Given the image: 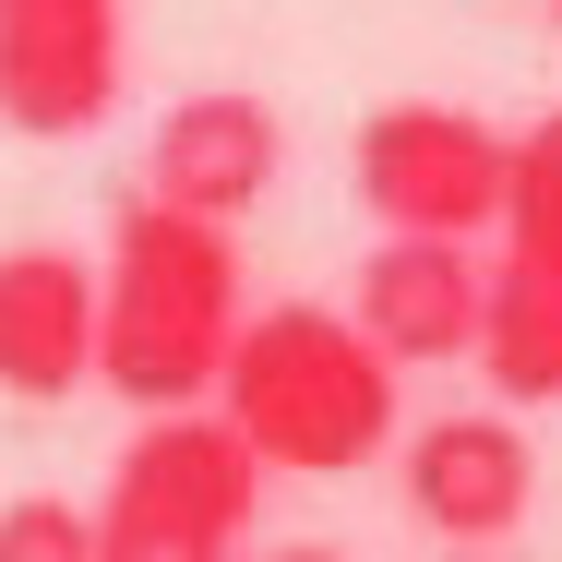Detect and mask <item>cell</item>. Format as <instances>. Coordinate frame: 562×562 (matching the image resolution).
Returning a JSON list of instances; mask_svg holds the SVG:
<instances>
[{"instance_id":"11","label":"cell","mask_w":562,"mask_h":562,"mask_svg":"<svg viewBox=\"0 0 562 562\" xmlns=\"http://www.w3.org/2000/svg\"><path fill=\"white\" fill-rule=\"evenodd\" d=\"M491 227H503L515 263H562V109L503 132V204H491Z\"/></svg>"},{"instance_id":"13","label":"cell","mask_w":562,"mask_h":562,"mask_svg":"<svg viewBox=\"0 0 562 562\" xmlns=\"http://www.w3.org/2000/svg\"><path fill=\"white\" fill-rule=\"evenodd\" d=\"M263 562H347V551H312V539H300V551H263Z\"/></svg>"},{"instance_id":"2","label":"cell","mask_w":562,"mask_h":562,"mask_svg":"<svg viewBox=\"0 0 562 562\" xmlns=\"http://www.w3.org/2000/svg\"><path fill=\"white\" fill-rule=\"evenodd\" d=\"M216 419L276 479H359L371 454L395 443V371L359 347L347 312L276 300V312H239V336H227Z\"/></svg>"},{"instance_id":"12","label":"cell","mask_w":562,"mask_h":562,"mask_svg":"<svg viewBox=\"0 0 562 562\" xmlns=\"http://www.w3.org/2000/svg\"><path fill=\"white\" fill-rule=\"evenodd\" d=\"M0 562H97V527L72 503H0Z\"/></svg>"},{"instance_id":"6","label":"cell","mask_w":562,"mask_h":562,"mask_svg":"<svg viewBox=\"0 0 562 562\" xmlns=\"http://www.w3.org/2000/svg\"><path fill=\"white\" fill-rule=\"evenodd\" d=\"M527 491H539V454L515 431V407H454L407 443V515L443 551H503L527 527Z\"/></svg>"},{"instance_id":"3","label":"cell","mask_w":562,"mask_h":562,"mask_svg":"<svg viewBox=\"0 0 562 562\" xmlns=\"http://www.w3.org/2000/svg\"><path fill=\"white\" fill-rule=\"evenodd\" d=\"M263 515V467L216 407H156L109 467V503L85 515L97 562H239Z\"/></svg>"},{"instance_id":"8","label":"cell","mask_w":562,"mask_h":562,"mask_svg":"<svg viewBox=\"0 0 562 562\" xmlns=\"http://www.w3.org/2000/svg\"><path fill=\"white\" fill-rule=\"evenodd\" d=\"M479 251L467 239H383L371 263H359V347L383 359V371H431V359H467L479 347Z\"/></svg>"},{"instance_id":"1","label":"cell","mask_w":562,"mask_h":562,"mask_svg":"<svg viewBox=\"0 0 562 562\" xmlns=\"http://www.w3.org/2000/svg\"><path fill=\"white\" fill-rule=\"evenodd\" d=\"M239 312H251V288H239L227 227L180 216L156 192L109 216V263H97V383L109 395H132L144 419L156 407H204Z\"/></svg>"},{"instance_id":"7","label":"cell","mask_w":562,"mask_h":562,"mask_svg":"<svg viewBox=\"0 0 562 562\" xmlns=\"http://www.w3.org/2000/svg\"><path fill=\"white\" fill-rule=\"evenodd\" d=\"M276 168H288V120L263 109V97H239V85L180 97V109L156 120V156H144L156 204H180V216H204V227H239L276 192Z\"/></svg>"},{"instance_id":"14","label":"cell","mask_w":562,"mask_h":562,"mask_svg":"<svg viewBox=\"0 0 562 562\" xmlns=\"http://www.w3.org/2000/svg\"><path fill=\"white\" fill-rule=\"evenodd\" d=\"M443 562H503V551H443Z\"/></svg>"},{"instance_id":"9","label":"cell","mask_w":562,"mask_h":562,"mask_svg":"<svg viewBox=\"0 0 562 562\" xmlns=\"http://www.w3.org/2000/svg\"><path fill=\"white\" fill-rule=\"evenodd\" d=\"M97 371V263L72 251H0V395L48 407Z\"/></svg>"},{"instance_id":"4","label":"cell","mask_w":562,"mask_h":562,"mask_svg":"<svg viewBox=\"0 0 562 562\" xmlns=\"http://www.w3.org/2000/svg\"><path fill=\"white\" fill-rule=\"evenodd\" d=\"M359 204L383 216V239H479L503 204V132L443 97H395L359 120Z\"/></svg>"},{"instance_id":"5","label":"cell","mask_w":562,"mask_h":562,"mask_svg":"<svg viewBox=\"0 0 562 562\" xmlns=\"http://www.w3.org/2000/svg\"><path fill=\"white\" fill-rule=\"evenodd\" d=\"M120 0H0V120L72 144L120 109Z\"/></svg>"},{"instance_id":"15","label":"cell","mask_w":562,"mask_h":562,"mask_svg":"<svg viewBox=\"0 0 562 562\" xmlns=\"http://www.w3.org/2000/svg\"><path fill=\"white\" fill-rule=\"evenodd\" d=\"M551 12H562V0H551Z\"/></svg>"},{"instance_id":"10","label":"cell","mask_w":562,"mask_h":562,"mask_svg":"<svg viewBox=\"0 0 562 562\" xmlns=\"http://www.w3.org/2000/svg\"><path fill=\"white\" fill-rule=\"evenodd\" d=\"M479 371H491V395H515V407H562V263H491L479 276V347H467Z\"/></svg>"}]
</instances>
